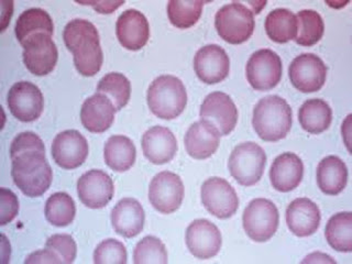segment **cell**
<instances>
[{"label": "cell", "instance_id": "cell-35", "mask_svg": "<svg viewBox=\"0 0 352 264\" xmlns=\"http://www.w3.org/2000/svg\"><path fill=\"white\" fill-rule=\"evenodd\" d=\"M203 1H179L168 3V16L170 23L179 29L194 27L203 12Z\"/></svg>", "mask_w": 352, "mask_h": 264}, {"label": "cell", "instance_id": "cell-36", "mask_svg": "<svg viewBox=\"0 0 352 264\" xmlns=\"http://www.w3.org/2000/svg\"><path fill=\"white\" fill-rule=\"evenodd\" d=\"M133 262L135 264L168 263V251L159 238L146 236L138 242L133 250Z\"/></svg>", "mask_w": 352, "mask_h": 264}, {"label": "cell", "instance_id": "cell-16", "mask_svg": "<svg viewBox=\"0 0 352 264\" xmlns=\"http://www.w3.org/2000/svg\"><path fill=\"white\" fill-rule=\"evenodd\" d=\"M89 152L86 138L77 130H65L54 138L52 157L64 170H74L85 162Z\"/></svg>", "mask_w": 352, "mask_h": 264}, {"label": "cell", "instance_id": "cell-26", "mask_svg": "<svg viewBox=\"0 0 352 264\" xmlns=\"http://www.w3.org/2000/svg\"><path fill=\"white\" fill-rule=\"evenodd\" d=\"M348 182V168L340 157H324L317 166V184L326 195H338Z\"/></svg>", "mask_w": 352, "mask_h": 264}, {"label": "cell", "instance_id": "cell-42", "mask_svg": "<svg viewBox=\"0 0 352 264\" xmlns=\"http://www.w3.org/2000/svg\"><path fill=\"white\" fill-rule=\"evenodd\" d=\"M124 3V1H119V3H116V1H97V3H80V5L91 6L95 10L98 11L100 14H111Z\"/></svg>", "mask_w": 352, "mask_h": 264}, {"label": "cell", "instance_id": "cell-20", "mask_svg": "<svg viewBox=\"0 0 352 264\" xmlns=\"http://www.w3.org/2000/svg\"><path fill=\"white\" fill-rule=\"evenodd\" d=\"M285 217L289 230L300 238L315 234L322 220L319 207L307 197L292 201L286 209Z\"/></svg>", "mask_w": 352, "mask_h": 264}, {"label": "cell", "instance_id": "cell-23", "mask_svg": "<svg viewBox=\"0 0 352 264\" xmlns=\"http://www.w3.org/2000/svg\"><path fill=\"white\" fill-rule=\"evenodd\" d=\"M116 111L117 109L107 96L96 93L82 104L80 121L88 131L102 133L113 126Z\"/></svg>", "mask_w": 352, "mask_h": 264}, {"label": "cell", "instance_id": "cell-39", "mask_svg": "<svg viewBox=\"0 0 352 264\" xmlns=\"http://www.w3.org/2000/svg\"><path fill=\"white\" fill-rule=\"evenodd\" d=\"M40 151L45 153V146L41 138L31 131L21 132L14 138L10 146L11 160L23 152Z\"/></svg>", "mask_w": 352, "mask_h": 264}, {"label": "cell", "instance_id": "cell-6", "mask_svg": "<svg viewBox=\"0 0 352 264\" xmlns=\"http://www.w3.org/2000/svg\"><path fill=\"white\" fill-rule=\"evenodd\" d=\"M267 154L254 142L240 143L231 152L228 168L230 174L242 186H253L263 176Z\"/></svg>", "mask_w": 352, "mask_h": 264}, {"label": "cell", "instance_id": "cell-11", "mask_svg": "<svg viewBox=\"0 0 352 264\" xmlns=\"http://www.w3.org/2000/svg\"><path fill=\"white\" fill-rule=\"evenodd\" d=\"M184 199V185L177 174L163 170L154 176L148 186V201L161 214L176 212Z\"/></svg>", "mask_w": 352, "mask_h": 264}, {"label": "cell", "instance_id": "cell-9", "mask_svg": "<svg viewBox=\"0 0 352 264\" xmlns=\"http://www.w3.org/2000/svg\"><path fill=\"white\" fill-rule=\"evenodd\" d=\"M201 197L207 212L219 219L232 217L239 208V197L236 190L221 177H210L204 182Z\"/></svg>", "mask_w": 352, "mask_h": 264}, {"label": "cell", "instance_id": "cell-18", "mask_svg": "<svg viewBox=\"0 0 352 264\" xmlns=\"http://www.w3.org/2000/svg\"><path fill=\"white\" fill-rule=\"evenodd\" d=\"M194 69L201 82L212 85L227 78L230 71V60L223 47L217 44H208L196 53Z\"/></svg>", "mask_w": 352, "mask_h": 264}, {"label": "cell", "instance_id": "cell-22", "mask_svg": "<svg viewBox=\"0 0 352 264\" xmlns=\"http://www.w3.org/2000/svg\"><path fill=\"white\" fill-rule=\"evenodd\" d=\"M141 144L144 157L153 164L170 162L177 152L175 135L166 126H155L146 130Z\"/></svg>", "mask_w": 352, "mask_h": 264}, {"label": "cell", "instance_id": "cell-29", "mask_svg": "<svg viewBox=\"0 0 352 264\" xmlns=\"http://www.w3.org/2000/svg\"><path fill=\"white\" fill-rule=\"evenodd\" d=\"M265 32L273 42L284 44L294 40L297 34L296 14L285 8L271 11L264 22Z\"/></svg>", "mask_w": 352, "mask_h": 264}, {"label": "cell", "instance_id": "cell-27", "mask_svg": "<svg viewBox=\"0 0 352 264\" xmlns=\"http://www.w3.org/2000/svg\"><path fill=\"white\" fill-rule=\"evenodd\" d=\"M104 159L106 164L116 172L130 170L137 159L135 143L126 135L110 137L104 144Z\"/></svg>", "mask_w": 352, "mask_h": 264}, {"label": "cell", "instance_id": "cell-31", "mask_svg": "<svg viewBox=\"0 0 352 264\" xmlns=\"http://www.w3.org/2000/svg\"><path fill=\"white\" fill-rule=\"evenodd\" d=\"M324 236L328 245L338 252L349 253L352 251V214L341 212L333 214L328 220Z\"/></svg>", "mask_w": 352, "mask_h": 264}, {"label": "cell", "instance_id": "cell-30", "mask_svg": "<svg viewBox=\"0 0 352 264\" xmlns=\"http://www.w3.org/2000/svg\"><path fill=\"white\" fill-rule=\"evenodd\" d=\"M52 36L54 32L53 20L47 11L41 8H30L23 11L16 20L14 33L20 44L36 33Z\"/></svg>", "mask_w": 352, "mask_h": 264}, {"label": "cell", "instance_id": "cell-7", "mask_svg": "<svg viewBox=\"0 0 352 264\" xmlns=\"http://www.w3.org/2000/svg\"><path fill=\"white\" fill-rule=\"evenodd\" d=\"M280 214L278 207L267 198H256L242 214L245 234L256 242L269 241L278 231Z\"/></svg>", "mask_w": 352, "mask_h": 264}, {"label": "cell", "instance_id": "cell-15", "mask_svg": "<svg viewBox=\"0 0 352 264\" xmlns=\"http://www.w3.org/2000/svg\"><path fill=\"white\" fill-rule=\"evenodd\" d=\"M201 120L214 124L220 135H228L238 122V109L234 100L223 91H212L204 99L199 111Z\"/></svg>", "mask_w": 352, "mask_h": 264}, {"label": "cell", "instance_id": "cell-12", "mask_svg": "<svg viewBox=\"0 0 352 264\" xmlns=\"http://www.w3.org/2000/svg\"><path fill=\"white\" fill-rule=\"evenodd\" d=\"M292 85L302 93L318 91L326 82L327 66L322 58L311 53L298 55L289 69Z\"/></svg>", "mask_w": 352, "mask_h": 264}, {"label": "cell", "instance_id": "cell-40", "mask_svg": "<svg viewBox=\"0 0 352 264\" xmlns=\"http://www.w3.org/2000/svg\"><path fill=\"white\" fill-rule=\"evenodd\" d=\"M1 194V218H0V223L1 226L7 225V223L12 221L18 210H19V201L18 198L14 195V192H11L8 188L3 187L0 190Z\"/></svg>", "mask_w": 352, "mask_h": 264}, {"label": "cell", "instance_id": "cell-28", "mask_svg": "<svg viewBox=\"0 0 352 264\" xmlns=\"http://www.w3.org/2000/svg\"><path fill=\"white\" fill-rule=\"evenodd\" d=\"M298 120L302 129L311 135L326 131L333 120V111L322 99H308L298 110Z\"/></svg>", "mask_w": 352, "mask_h": 264}, {"label": "cell", "instance_id": "cell-24", "mask_svg": "<svg viewBox=\"0 0 352 264\" xmlns=\"http://www.w3.org/2000/svg\"><path fill=\"white\" fill-rule=\"evenodd\" d=\"M187 153L196 160H205L216 153L220 144V133L208 121H196L184 138Z\"/></svg>", "mask_w": 352, "mask_h": 264}, {"label": "cell", "instance_id": "cell-13", "mask_svg": "<svg viewBox=\"0 0 352 264\" xmlns=\"http://www.w3.org/2000/svg\"><path fill=\"white\" fill-rule=\"evenodd\" d=\"M7 104L14 118L22 122H32L43 111L44 98L33 82H18L10 88Z\"/></svg>", "mask_w": 352, "mask_h": 264}, {"label": "cell", "instance_id": "cell-38", "mask_svg": "<svg viewBox=\"0 0 352 264\" xmlns=\"http://www.w3.org/2000/svg\"><path fill=\"white\" fill-rule=\"evenodd\" d=\"M45 247L54 251L63 263H73L76 258V242L69 234H53L47 240Z\"/></svg>", "mask_w": 352, "mask_h": 264}, {"label": "cell", "instance_id": "cell-4", "mask_svg": "<svg viewBox=\"0 0 352 264\" xmlns=\"http://www.w3.org/2000/svg\"><path fill=\"white\" fill-rule=\"evenodd\" d=\"M146 102L153 115L172 120L177 118L186 107V88L179 77L161 75L148 86Z\"/></svg>", "mask_w": 352, "mask_h": 264}, {"label": "cell", "instance_id": "cell-43", "mask_svg": "<svg viewBox=\"0 0 352 264\" xmlns=\"http://www.w3.org/2000/svg\"><path fill=\"white\" fill-rule=\"evenodd\" d=\"M302 263H336V260L326 253L314 252L306 256Z\"/></svg>", "mask_w": 352, "mask_h": 264}, {"label": "cell", "instance_id": "cell-14", "mask_svg": "<svg viewBox=\"0 0 352 264\" xmlns=\"http://www.w3.org/2000/svg\"><path fill=\"white\" fill-rule=\"evenodd\" d=\"M113 179L104 170H88L77 181V195L88 208H104L113 199Z\"/></svg>", "mask_w": 352, "mask_h": 264}, {"label": "cell", "instance_id": "cell-3", "mask_svg": "<svg viewBox=\"0 0 352 264\" xmlns=\"http://www.w3.org/2000/svg\"><path fill=\"white\" fill-rule=\"evenodd\" d=\"M252 126L263 141L282 140L292 128L291 106L278 95L260 99L253 109Z\"/></svg>", "mask_w": 352, "mask_h": 264}, {"label": "cell", "instance_id": "cell-34", "mask_svg": "<svg viewBox=\"0 0 352 264\" xmlns=\"http://www.w3.org/2000/svg\"><path fill=\"white\" fill-rule=\"evenodd\" d=\"M97 93L102 94L113 102L116 109L121 110L129 102L131 96L130 80L121 73H109L99 80Z\"/></svg>", "mask_w": 352, "mask_h": 264}, {"label": "cell", "instance_id": "cell-10", "mask_svg": "<svg viewBox=\"0 0 352 264\" xmlns=\"http://www.w3.org/2000/svg\"><path fill=\"white\" fill-rule=\"evenodd\" d=\"M21 45L23 47V63L33 75L44 76L54 69L58 63V52L52 36L36 33L29 36Z\"/></svg>", "mask_w": 352, "mask_h": 264}, {"label": "cell", "instance_id": "cell-1", "mask_svg": "<svg viewBox=\"0 0 352 264\" xmlns=\"http://www.w3.org/2000/svg\"><path fill=\"white\" fill-rule=\"evenodd\" d=\"M63 38L66 47L73 53L78 73L82 76H95L104 62L97 28L88 20L77 18L64 28Z\"/></svg>", "mask_w": 352, "mask_h": 264}, {"label": "cell", "instance_id": "cell-21", "mask_svg": "<svg viewBox=\"0 0 352 264\" xmlns=\"http://www.w3.org/2000/svg\"><path fill=\"white\" fill-rule=\"evenodd\" d=\"M110 219L116 232L130 239L141 234L146 221V214L140 201L135 198L126 197L113 207Z\"/></svg>", "mask_w": 352, "mask_h": 264}, {"label": "cell", "instance_id": "cell-8", "mask_svg": "<svg viewBox=\"0 0 352 264\" xmlns=\"http://www.w3.org/2000/svg\"><path fill=\"white\" fill-rule=\"evenodd\" d=\"M245 74L248 82L256 91H270L278 85L282 78V60L272 50H258L248 60Z\"/></svg>", "mask_w": 352, "mask_h": 264}, {"label": "cell", "instance_id": "cell-41", "mask_svg": "<svg viewBox=\"0 0 352 264\" xmlns=\"http://www.w3.org/2000/svg\"><path fill=\"white\" fill-rule=\"evenodd\" d=\"M25 263H63V262L54 251L45 248L43 250L31 253L30 256L25 258Z\"/></svg>", "mask_w": 352, "mask_h": 264}, {"label": "cell", "instance_id": "cell-33", "mask_svg": "<svg viewBox=\"0 0 352 264\" xmlns=\"http://www.w3.org/2000/svg\"><path fill=\"white\" fill-rule=\"evenodd\" d=\"M44 214L47 221L55 227L71 225L76 214L74 199L67 192H55L47 198Z\"/></svg>", "mask_w": 352, "mask_h": 264}, {"label": "cell", "instance_id": "cell-2", "mask_svg": "<svg viewBox=\"0 0 352 264\" xmlns=\"http://www.w3.org/2000/svg\"><path fill=\"white\" fill-rule=\"evenodd\" d=\"M11 176L25 196L40 197L51 186L53 172L44 152L29 151L12 159Z\"/></svg>", "mask_w": 352, "mask_h": 264}, {"label": "cell", "instance_id": "cell-25", "mask_svg": "<svg viewBox=\"0 0 352 264\" xmlns=\"http://www.w3.org/2000/svg\"><path fill=\"white\" fill-rule=\"evenodd\" d=\"M304 164L298 155L292 152L275 157L270 170V179L275 190L280 192L294 190L302 183Z\"/></svg>", "mask_w": 352, "mask_h": 264}, {"label": "cell", "instance_id": "cell-5", "mask_svg": "<svg viewBox=\"0 0 352 264\" xmlns=\"http://www.w3.org/2000/svg\"><path fill=\"white\" fill-rule=\"evenodd\" d=\"M214 27L220 38L229 44H241L252 36L256 21L252 11L238 1L223 6L214 16Z\"/></svg>", "mask_w": 352, "mask_h": 264}, {"label": "cell", "instance_id": "cell-17", "mask_svg": "<svg viewBox=\"0 0 352 264\" xmlns=\"http://www.w3.org/2000/svg\"><path fill=\"white\" fill-rule=\"evenodd\" d=\"M186 245L192 256L210 258L217 256L223 238L217 226L207 219H196L186 229Z\"/></svg>", "mask_w": 352, "mask_h": 264}, {"label": "cell", "instance_id": "cell-37", "mask_svg": "<svg viewBox=\"0 0 352 264\" xmlns=\"http://www.w3.org/2000/svg\"><path fill=\"white\" fill-rule=\"evenodd\" d=\"M94 262L96 264H126L128 262L126 247L119 240H104L94 251Z\"/></svg>", "mask_w": 352, "mask_h": 264}, {"label": "cell", "instance_id": "cell-19", "mask_svg": "<svg viewBox=\"0 0 352 264\" xmlns=\"http://www.w3.org/2000/svg\"><path fill=\"white\" fill-rule=\"evenodd\" d=\"M116 34L122 47L130 51H139L150 38L148 19L140 11L128 9L116 22Z\"/></svg>", "mask_w": 352, "mask_h": 264}, {"label": "cell", "instance_id": "cell-32", "mask_svg": "<svg viewBox=\"0 0 352 264\" xmlns=\"http://www.w3.org/2000/svg\"><path fill=\"white\" fill-rule=\"evenodd\" d=\"M297 34L294 38L302 47H313L322 40L324 32L322 16L315 10H300L297 12Z\"/></svg>", "mask_w": 352, "mask_h": 264}]
</instances>
